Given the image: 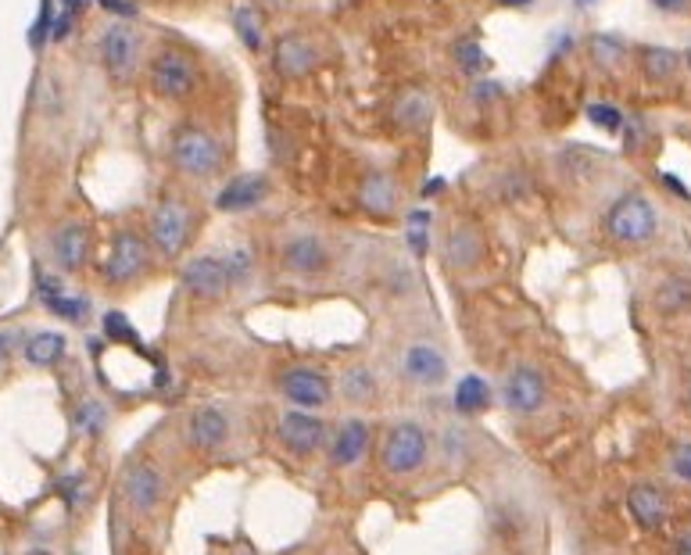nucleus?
<instances>
[{"instance_id": "nucleus-1", "label": "nucleus", "mask_w": 691, "mask_h": 555, "mask_svg": "<svg viewBox=\"0 0 691 555\" xmlns=\"http://www.w3.org/2000/svg\"><path fill=\"white\" fill-rule=\"evenodd\" d=\"M169 161L179 176L208 184V179H216L222 169H227V147H222V140L208 126L184 123L172 129Z\"/></svg>"}, {"instance_id": "nucleus-2", "label": "nucleus", "mask_w": 691, "mask_h": 555, "mask_svg": "<svg viewBox=\"0 0 691 555\" xmlns=\"http://www.w3.org/2000/svg\"><path fill=\"white\" fill-rule=\"evenodd\" d=\"M193 230H198L193 205L184 193H172V190L161 193L158 205L151 208V219H147V240H151V248L158 251V259L165 262L184 259L193 240Z\"/></svg>"}, {"instance_id": "nucleus-3", "label": "nucleus", "mask_w": 691, "mask_h": 555, "mask_svg": "<svg viewBox=\"0 0 691 555\" xmlns=\"http://www.w3.org/2000/svg\"><path fill=\"white\" fill-rule=\"evenodd\" d=\"M603 233L616 248H645L659 233V212L641 190L620 193L603 216Z\"/></svg>"}, {"instance_id": "nucleus-4", "label": "nucleus", "mask_w": 691, "mask_h": 555, "mask_svg": "<svg viewBox=\"0 0 691 555\" xmlns=\"http://www.w3.org/2000/svg\"><path fill=\"white\" fill-rule=\"evenodd\" d=\"M430 459V433L419 419H395L384 433L380 467L387 477H412L427 467Z\"/></svg>"}, {"instance_id": "nucleus-5", "label": "nucleus", "mask_w": 691, "mask_h": 555, "mask_svg": "<svg viewBox=\"0 0 691 555\" xmlns=\"http://www.w3.org/2000/svg\"><path fill=\"white\" fill-rule=\"evenodd\" d=\"M201 83V69L193 62V54L184 48H161L151 65H147V86L155 90V97L169 104H184Z\"/></svg>"}, {"instance_id": "nucleus-6", "label": "nucleus", "mask_w": 691, "mask_h": 555, "mask_svg": "<svg viewBox=\"0 0 691 555\" xmlns=\"http://www.w3.org/2000/svg\"><path fill=\"white\" fill-rule=\"evenodd\" d=\"M276 254H280V269L294 280H323L329 273V265H334V248H329V240L323 233H312V230L291 233L280 244Z\"/></svg>"}, {"instance_id": "nucleus-7", "label": "nucleus", "mask_w": 691, "mask_h": 555, "mask_svg": "<svg viewBox=\"0 0 691 555\" xmlns=\"http://www.w3.org/2000/svg\"><path fill=\"white\" fill-rule=\"evenodd\" d=\"M276 387L283 401H287V409H308V412H323L337 395L329 373L315 366H287L276 377Z\"/></svg>"}, {"instance_id": "nucleus-8", "label": "nucleus", "mask_w": 691, "mask_h": 555, "mask_svg": "<svg viewBox=\"0 0 691 555\" xmlns=\"http://www.w3.org/2000/svg\"><path fill=\"white\" fill-rule=\"evenodd\" d=\"M144 43L137 36V29L129 22H112L104 29L101 36V62H104V72H108L112 83H133L140 72V57H144Z\"/></svg>"}, {"instance_id": "nucleus-9", "label": "nucleus", "mask_w": 691, "mask_h": 555, "mask_svg": "<svg viewBox=\"0 0 691 555\" xmlns=\"http://www.w3.org/2000/svg\"><path fill=\"white\" fill-rule=\"evenodd\" d=\"M276 438L283 444V452H291L294 459H312L315 452H323L329 441V427L320 412L308 409H283L276 419Z\"/></svg>"}, {"instance_id": "nucleus-10", "label": "nucleus", "mask_w": 691, "mask_h": 555, "mask_svg": "<svg viewBox=\"0 0 691 555\" xmlns=\"http://www.w3.org/2000/svg\"><path fill=\"white\" fill-rule=\"evenodd\" d=\"M499 401L513 416H537L548 401V384L541 377V369L531 363L509 366L499 384Z\"/></svg>"}, {"instance_id": "nucleus-11", "label": "nucleus", "mask_w": 691, "mask_h": 555, "mask_svg": "<svg viewBox=\"0 0 691 555\" xmlns=\"http://www.w3.org/2000/svg\"><path fill=\"white\" fill-rule=\"evenodd\" d=\"M151 240L140 237L137 230H118L112 240L108 262H104V280L112 287H123V283H137L147 269H151Z\"/></svg>"}, {"instance_id": "nucleus-12", "label": "nucleus", "mask_w": 691, "mask_h": 555, "mask_svg": "<svg viewBox=\"0 0 691 555\" xmlns=\"http://www.w3.org/2000/svg\"><path fill=\"white\" fill-rule=\"evenodd\" d=\"M484 254H488V240H484V230H480L473 219H456L452 227L444 230L441 262L448 273L470 276L473 269H480V262H484Z\"/></svg>"}, {"instance_id": "nucleus-13", "label": "nucleus", "mask_w": 691, "mask_h": 555, "mask_svg": "<svg viewBox=\"0 0 691 555\" xmlns=\"http://www.w3.org/2000/svg\"><path fill=\"white\" fill-rule=\"evenodd\" d=\"M179 283L198 305H216L230 291V273L222 254H193V259L179 269Z\"/></svg>"}, {"instance_id": "nucleus-14", "label": "nucleus", "mask_w": 691, "mask_h": 555, "mask_svg": "<svg viewBox=\"0 0 691 555\" xmlns=\"http://www.w3.org/2000/svg\"><path fill=\"white\" fill-rule=\"evenodd\" d=\"M448 355L433 341H409L398 352V377L416 387H441L448 380Z\"/></svg>"}, {"instance_id": "nucleus-15", "label": "nucleus", "mask_w": 691, "mask_h": 555, "mask_svg": "<svg viewBox=\"0 0 691 555\" xmlns=\"http://www.w3.org/2000/svg\"><path fill=\"white\" fill-rule=\"evenodd\" d=\"M269 54H273V72L287 83L312 76L315 65H320V43L308 33H283Z\"/></svg>"}, {"instance_id": "nucleus-16", "label": "nucleus", "mask_w": 691, "mask_h": 555, "mask_svg": "<svg viewBox=\"0 0 691 555\" xmlns=\"http://www.w3.org/2000/svg\"><path fill=\"white\" fill-rule=\"evenodd\" d=\"M273 198V179L265 172H237L233 179L219 187L216 193V212L222 216H240V212H251V208L265 205Z\"/></svg>"}, {"instance_id": "nucleus-17", "label": "nucleus", "mask_w": 691, "mask_h": 555, "mask_svg": "<svg viewBox=\"0 0 691 555\" xmlns=\"http://www.w3.org/2000/svg\"><path fill=\"white\" fill-rule=\"evenodd\" d=\"M123 499L137 516H151L165 499V480L155 462L137 459L123 470Z\"/></svg>"}, {"instance_id": "nucleus-18", "label": "nucleus", "mask_w": 691, "mask_h": 555, "mask_svg": "<svg viewBox=\"0 0 691 555\" xmlns=\"http://www.w3.org/2000/svg\"><path fill=\"white\" fill-rule=\"evenodd\" d=\"M355 201H358V208H363L366 216H373V219H390V216L398 212V205H401V187H398L395 172H387V169H366L363 176H358Z\"/></svg>"}, {"instance_id": "nucleus-19", "label": "nucleus", "mask_w": 691, "mask_h": 555, "mask_svg": "<svg viewBox=\"0 0 691 555\" xmlns=\"http://www.w3.org/2000/svg\"><path fill=\"white\" fill-rule=\"evenodd\" d=\"M369 441H373V430L363 416H348V419H341L337 430L329 433V462H334L337 470H352L358 467V462L366 459L369 452Z\"/></svg>"}, {"instance_id": "nucleus-20", "label": "nucleus", "mask_w": 691, "mask_h": 555, "mask_svg": "<svg viewBox=\"0 0 691 555\" xmlns=\"http://www.w3.org/2000/svg\"><path fill=\"white\" fill-rule=\"evenodd\" d=\"M230 441V416L219 409V405H201L193 409L187 419V444L193 452H219L222 444Z\"/></svg>"}, {"instance_id": "nucleus-21", "label": "nucleus", "mask_w": 691, "mask_h": 555, "mask_svg": "<svg viewBox=\"0 0 691 555\" xmlns=\"http://www.w3.org/2000/svg\"><path fill=\"white\" fill-rule=\"evenodd\" d=\"M90 244H94V233H90L86 222H65V227L51 237V254H54L57 269L80 273L90 259Z\"/></svg>"}, {"instance_id": "nucleus-22", "label": "nucleus", "mask_w": 691, "mask_h": 555, "mask_svg": "<svg viewBox=\"0 0 691 555\" xmlns=\"http://www.w3.org/2000/svg\"><path fill=\"white\" fill-rule=\"evenodd\" d=\"M627 513H630V520H635L641 531L652 534L659 527H667L670 502H667V494L659 491L656 484H635L627 491Z\"/></svg>"}, {"instance_id": "nucleus-23", "label": "nucleus", "mask_w": 691, "mask_h": 555, "mask_svg": "<svg viewBox=\"0 0 691 555\" xmlns=\"http://www.w3.org/2000/svg\"><path fill=\"white\" fill-rule=\"evenodd\" d=\"M390 118L401 133H423L433 118V94L427 86H405L390 104Z\"/></svg>"}, {"instance_id": "nucleus-24", "label": "nucleus", "mask_w": 691, "mask_h": 555, "mask_svg": "<svg viewBox=\"0 0 691 555\" xmlns=\"http://www.w3.org/2000/svg\"><path fill=\"white\" fill-rule=\"evenodd\" d=\"M36 291L43 297V305H48L57 320H65V323H83L90 316V302L80 294H69L65 291V283L62 280H54L48 273H40L36 269Z\"/></svg>"}, {"instance_id": "nucleus-25", "label": "nucleus", "mask_w": 691, "mask_h": 555, "mask_svg": "<svg viewBox=\"0 0 691 555\" xmlns=\"http://www.w3.org/2000/svg\"><path fill=\"white\" fill-rule=\"evenodd\" d=\"M652 308L659 316H688L691 312V273H670L652 287Z\"/></svg>"}, {"instance_id": "nucleus-26", "label": "nucleus", "mask_w": 691, "mask_h": 555, "mask_svg": "<svg viewBox=\"0 0 691 555\" xmlns=\"http://www.w3.org/2000/svg\"><path fill=\"white\" fill-rule=\"evenodd\" d=\"M638 69L649 83H667L681 72V51L667 48V43H645L638 48Z\"/></svg>"}, {"instance_id": "nucleus-27", "label": "nucleus", "mask_w": 691, "mask_h": 555, "mask_svg": "<svg viewBox=\"0 0 691 555\" xmlns=\"http://www.w3.org/2000/svg\"><path fill=\"white\" fill-rule=\"evenodd\" d=\"M491 384L484 377H477V373H470V377H462L456 384V395H452V405L459 416H480L491 409Z\"/></svg>"}, {"instance_id": "nucleus-28", "label": "nucleus", "mask_w": 691, "mask_h": 555, "mask_svg": "<svg viewBox=\"0 0 691 555\" xmlns=\"http://www.w3.org/2000/svg\"><path fill=\"white\" fill-rule=\"evenodd\" d=\"M230 25H233L237 40L244 43L251 54L265 51V25H262V14H259V8H254V4H237L230 11Z\"/></svg>"}, {"instance_id": "nucleus-29", "label": "nucleus", "mask_w": 691, "mask_h": 555, "mask_svg": "<svg viewBox=\"0 0 691 555\" xmlns=\"http://www.w3.org/2000/svg\"><path fill=\"white\" fill-rule=\"evenodd\" d=\"M588 57H591V65L598 72H616L630 57V48L616 33H591L588 36Z\"/></svg>"}, {"instance_id": "nucleus-30", "label": "nucleus", "mask_w": 691, "mask_h": 555, "mask_svg": "<svg viewBox=\"0 0 691 555\" xmlns=\"http://www.w3.org/2000/svg\"><path fill=\"white\" fill-rule=\"evenodd\" d=\"M65 352H69V337L65 334H54V329H43V334L29 337V344H25V363L36 366V369H48Z\"/></svg>"}, {"instance_id": "nucleus-31", "label": "nucleus", "mask_w": 691, "mask_h": 555, "mask_svg": "<svg viewBox=\"0 0 691 555\" xmlns=\"http://www.w3.org/2000/svg\"><path fill=\"white\" fill-rule=\"evenodd\" d=\"M377 395V380H373L369 366H348L341 377V398H348L352 405H366Z\"/></svg>"}, {"instance_id": "nucleus-32", "label": "nucleus", "mask_w": 691, "mask_h": 555, "mask_svg": "<svg viewBox=\"0 0 691 555\" xmlns=\"http://www.w3.org/2000/svg\"><path fill=\"white\" fill-rule=\"evenodd\" d=\"M222 262H227V273H230V287L233 291H244L251 287L254 280V251L251 248H230V254H222Z\"/></svg>"}, {"instance_id": "nucleus-33", "label": "nucleus", "mask_w": 691, "mask_h": 555, "mask_svg": "<svg viewBox=\"0 0 691 555\" xmlns=\"http://www.w3.org/2000/svg\"><path fill=\"white\" fill-rule=\"evenodd\" d=\"M405 244H409L416 259H423L430 251V212H423V208L409 212V219H405Z\"/></svg>"}, {"instance_id": "nucleus-34", "label": "nucleus", "mask_w": 691, "mask_h": 555, "mask_svg": "<svg viewBox=\"0 0 691 555\" xmlns=\"http://www.w3.org/2000/svg\"><path fill=\"white\" fill-rule=\"evenodd\" d=\"M456 65L465 72V76H480V72L488 69V54H484V48H480L477 36H462L456 43Z\"/></svg>"}, {"instance_id": "nucleus-35", "label": "nucleus", "mask_w": 691, "mask_h": 555, "mask_svg": "<svg viewBox=\"0 0 691 555\" xmlns=\"http://www.w3.org/2000/svg\"><path fill=\"white\" fill-rule=\"evenodd\" d=\"M584 115H588V123L595 129H606V133H620L627 123H624V112L616 108L613 101H591L588 108H584Z\"/></svg>"}, {"instance_id": "nucleus-36", "label": "nucleus", "mask_w": 691, "mask_h": 555, "mask_svg": "<svg viewBox=\"0 0 691 555\" xmlns=\"http://www.w3.org/2000/svg\"><path fill=\"white\" fill-rule=\"evenodd\" d=\"M494 190H499L502 201H520V198H527V193H531V176L516 165V169H509V172L499 176Z\"/></svg>"}, {"instance_id": "nucleus-37", "label": "nucleus", "mask_w": 691, "mask_h": 555, "mask_svg": "<svg viewBox=\"0 0 691 555\" xmlns=\"http://www.w3.org/2000/svg\"><path fill=\"white\" fill-rule=\"evenodd\" d=\"M104 337H108V341H123V344H129V348L144 352L140 341H137V329L129 326V320L123 316V312H108V316H104Z\"/></svg>"}, {"instance_id": "nucleus-38", "label": "nucleus", "mask_w": 691, "mask_h": 555, "mask_svg": "<svg viewBox=\"0 0 691 555\" xmlns=\"http://www.w3.org/2000/svg\"><path fill=\"white\" fill-rule=\"evenodd\" d=\"M667 470H670L673 480H678V484H688L691 488V441H678V444L670 448Z\"/></svg>"}, {"instance_id": "nucleus-39", "label": "nucleus", "mask_w": 691, "mask_h": 555, "mask_svg": "<svg viewBox=\"0 0 691 555\" xmlns=\"http://www.w3.org/2000/svg\"><path fill=\"white\" fill-rule=\"evenodd\" d=\"M104 405L101 401H83L80 405V412H76V423H80V430L83 433H101L104 430Z\"/></svg>"}, {"instance_id": "nucleus-40", "label": "nucleus", "mask_w": 691, "mask_h": 555, "mask_svg": "<svg viewBox=\"0 0 691 555\" xmlns=\"http://www.w3.org/2000/svg\"><path fill=\"white\" fill-rule=\"evenodd\" d=\"M51 25H54V4H51V0H43L36 22H33V29H29V40H33V48H43V43H48Z\"/></svg>"}, {"instance_id": "nucleus-41", "label": "nucleus", "mask_w": 691, "mask_h": 555, "mask_svg": "<svg viewBox=\"0 0 691 555\" xmlns=\"http://www.w3.org/2000/svg\"><path fill=\"white\" fill-rule=\"evenodd\" d=\"M470 97L477 104H491V101H499L502 97V83L499 80H473L470 86Z\"/></svg>"}, {"instance_id": "nucleus-42", "label": "nucleus", "mask_w": 691, "mask_h": 555, "mask_svg": "<svg viewBox=\"0 0 691 555\" xmlns=\"http://www.w3.org/2000/svg\"><path fill=\"white\" fill-rule=\"evenodd\" d=\"M101 8H108L118 22H129V19H137V4L133 0H97Z\"/></svg>"}, {"instance_id": "nucleus-43", "label": "nucleus", "mask_w": 691, "mask_h": 555, "mask_svg": "<svg viewBox=\"0 0 691 555\" xmlns=\"http://www.w3.org/2000/svg\"><path fill=\"white\" fill-rule=\"evenodd\" d=\"M72 22H76V14L57 11V14H54V25H51V40H65V36L72 33Z\"/></svg>"}, {"instance_id": "nucleus-44", "label": "nucleus", "mask_w": 691, "mask_h": 555, "mask_svg": "<svg viewBox=\"0 0 691 555\" xmlns=\"http://www.w3.org/2000/svg\"><path fill=\"white\" fill-rule=\"evenodd\" d=\"M649 4L663 14H684L691 8V0H649Z\"/></svg>"}, {"instance_id": "nucleus-45", "label": "nucleus", "mask_w": 691, "mask_h": 555, "mask_svg": "<svg viewBox=\"0 0 691 555\" xmlns=\"http://www.w3.org/2000/svg\"><path fill=\"white\" fill-rule=\"evenodd\" d=\"M11 352H14V334H0V369H4L8 363H11Z\"/></svg>"}, {"instance_id": "nucleus-46", "label": "nucleus", "mask_w": 691, "mask_h": 555, "mask_svg": "<svg viewBox=\"0 0 691 555\" xmlns=\"http://www.w3.org/2000/svg\"><path fill=\"white\" fill-rule=\"evenodd\" d=\"M673 555H691V527L681 531V537L673 542Z\"/></svg>"}, {"instance_id": "nucleus-47", "label": "nucleus", "mask_w": 691, "mask_h": 555, "mask_svg": "<svg viewBox=\"0 0 691 555\" xmlns=\"http://www.w3.org/2000/svg\"><path fill=\"white\" fill-rule=\"evenodd\" d=\"M663 184H667V187H670L673 193H678V198H681V201H691V193H688V187L681 184V179H673V176H663Z\"/></svg>"}, {"instance_id": "nucleus-48", "label": "nucleus", "mask_w": 691, "mask_h": 555, "mask_svg": "<svg viewBox=\"0 0 691 555\" xmlns=\"http://www.w3.org/2000/svg\"><path fill=\"white\" fill-rule=\"evenodd\" d=\"M90 8V0H62V11H69V14H76V19H80V14Z\"/></svg>"}, {"instance_id": "nucleus-49", "label": "nucleus", "mask_w": 691, "mask_h": 555, "mask_svg": "<svg viewBox=\"0 0 691 555\" xmlns=\"http://www.w3.org/2000/svg\"><path fill=\"white\" fill-rule=\"evenodd\" d=\"M494 4H502V8H520V11H527V8H534L537 0H494Z\"/></svg>"}, {"instance_id": "nucleus-50", "label": "nucleus", "mask_w": 691, "mask_h": 555, "mask_svg": "<svg viewBox=\"0 0 691 555\" xmlns=\"http://www.w3.org/2000/svg\"><path fill=\"white\" fill-rule=\"evenodd\" d=\"M444 184H441V179H433V184H427L423 187V198H438V190H441Z\"/></svg>"}, {"instance_id": "nucleus-51", "label": "nucleus", "mask_w": 691, "mask_h": 555, "mask_svg": "<svg viewBox=\"0 0 691 555\" xmlns=\"http://www.w3.org/2000/svg\"><path fill=\"white\" fill-rule=\"evenodd\" d=\"M287 4H291V0H262V8H269V11H283Z\"/></svg>"}, {"instance_id": "nucleus-52", "label": "nucleus", "mask_w": 691, "mask_h": 555, "mask_svg": "<svg viewBox=\"0 0 691 555\" xmlns=\"http://www.w3.org/2000/svg\"><path fill=\"white\" fill-rule=\"evenodd\" d=\"M684 398H688V405H691V366H688V377H684Z\"/></svg>"}, {"instance_id": "nucleus-53", "label": "nucleus", "mask_w": 691, "mask_h": 555, "mask_svg": "<svg viewBox=\"0 0 691 555\" xmlns=\"http://www.w3.org/2000/svg\"><path fill=\"white\" fill-rule=\"evenodd\" d=\"M574 4H577V8H595L598 0H574Z\"/></svg>"}, {"instance_id": "nucleus-54", "label": "nucleus", "mask_w": 691, "mask_h": 555, "mask_svg": "<svg viewBox=\"0 0 691 555\" xmlns=\"http://www.w3.org/2000/svg\"><path fill=\"white\" fill-rule=\"evenodd\" d=\"M684 57H688V65H691V40H688V54Z\"/></svg>"}]
</instances>
